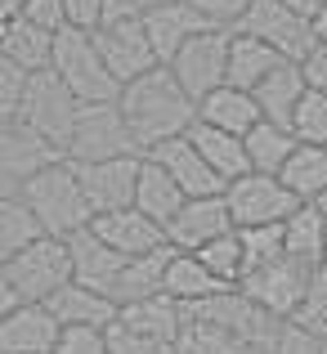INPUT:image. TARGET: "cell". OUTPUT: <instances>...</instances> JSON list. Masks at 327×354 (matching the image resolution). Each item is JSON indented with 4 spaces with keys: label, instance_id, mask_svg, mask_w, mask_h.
Instances as JSON below:
<instances>
[{
    "label": "cell",
    "instance_id": "obj_1",
    "mask_svg": "<svg viewBox=\"0 0 327 354\" xmlns=\"http://www.w3.org/2000/svg\"><path fill=\"white\" fill-rule=\"evenodd\" d=\"M117 108L126 117V130L130 139L139 144V153H148L153 144L162 139H175L198 121V99L175 81V72L166 63L148 68L144 77L126 81L117 95Z\"/></svg>",
    "mask_w": 327,
    "mask_h": 354
},
{
    "label": "cell",
    "instance_id": "obj_2",
    "mask_svg": "<svg viewBox=\"0 0 327 354\" xmlns=\"http://www.w3.org/2000/svg\"><path fill=\"white\" fill-rule=\"evenodd\" d=\"M18 198L32 207V216L41 220V229L54 234V238H68V234H77V229H86L90 220H95L86 193H81L77 166H72L68 157H54L41 171H32L27 180H18Z\"/></svg>",
    "mask_w": 327,
    "mask_h": 354
},
{
    "label": "cell",
    "instance_id": "obj_3",
    "mask_svg": "<svg viewBox=\"0 0 327 354\" xmlns=\"http://www.w3.org/2000/svg\"><path fill=\"white\" fill-rule=\"evenodd\" d=\"M180 301L166 292L148 301H126L117 305L112 323L104 328L112 354H175L180 346Z\"/></svg>",
    "mask_w": 327,
    "mask_h": 354
},
{
    "label": "cell",
    "instance_id": "obj_4",
    "mask_svg": "<svg viewBox=\"0 0 327 354\" xmlns=\"http://www.w3.org/2000/svg\"><path fill=\"white\" fill-rule=\"evenodd\" d=\"M180 346L175 354H269L283 332L278 328H238V323L220 319L216 310H207L202 301L180 305Z\"/></svg>",
    "mask_w": 327,
    "mask_h": 354
},
{
    "label": "cell",
    "instance_id": "obj_5",
    "mask_svg": "<svg viewBox=\"0 0 327 354\" xmlns=\"http://www.w3.org/2000/svg\"><path fill=\"white\" fill-rule=\"evenodd\" d=\"M50 68L63 77V86L81 99V104H108L121 95V81L108 72L104 54L95 45V32H81V27H59L54 32V54Z\"/></svg>",
    "mask_w": 327,
    "mask_h": 354
},
{
    "label": "cell",
    "instance_id": "obj_6",
    "mask_svg": "<svg viewBox=\"0 0 327 354\" xmlns=\"http://www.w3.org/2000/svg\"><path fill=\"white\" fill-rule=\"evenodd\" d=\"M0 274L9 278V287L18 292V301H50V296L72 278L68 238H54V234L32 238L18 256H9L5 265H0Z\"/></svg>",
    "mask_w": 327,
    "mask_h": 354
},
{
    "label": "cell",
    "instance_id": "obj_7",
    "mask_svg": "<svg viewBox=\"0 0 327 354\" xmlns=\"http://www.w3.org/2000/svg\"><path fill=\"white\" fill-rule=\"evenodd\" d=\"M77 108H81V99L63 86L59 72L41 68L27 77V90H23V104H18L14 121H23L27 130H36L45 144H54L63 153V144L72 135V121H77Z\"/></svg>",
    "mask_w": 327,
    "mask_h": 354
},
{
    "label": "cell",
    "instance_id": "obj_8",
    "mask_svg": "<svg viewBox=\"0 0 327 354\" xmlns=\"http://www.w3.org/2000/svg\"><path fill=\"white\" fill-rule=\"evenodd\" d=\"M126 153H139V144L130 139L117 99H108V104H81L77 121H72V135L63 144V157L68 162H104V157H126Z\"/></svg>",
    "mask_w": 327,
    "mask_h": 354
},
{
    "label": "cell",
    "instance_id": "obj_9",
    "mask_svg": "<svg viewBox=\"0 0 327 354\" xmlns=\"http://www.w3.org/2000/svg\"><path fill=\"white\" fill-rule=\"evenodd\" d=\"M224 207H229L233 229H242V225H283L301 202H296V193L278 175L247 171L224 184Z\"/></svg>",
    "mask_w": 327,
    "mask_h": 354
},
{
    "label": "cell",
    "instance_id": "obj_10",
    "mask_svg": "<svg viewBox=\"0 0 327 354\" xmlns=\"http://www.w3.org/2000/svg\"><path fill=\"white\" fill-rule=\"evenodd\" d=\"M305 283H310V265H301L296 256H287V251H278V256L269 260H256V265H247V274L238 278V287L251 296V301L260 305V310H269L274 319H292V310L301 305L305 296Z\"/></svg>",
    "mask_w": 327,
    "mask_h": 354
},
{
    "label": "cell",
    "instance_id": "obj_11",
    "mask_svg": "<svg viewBox=\"0 0 327 354\" xmlns=\"http://www.w3.org/2000/svg\"><path fill=\"white\" fill-rule=\"evenodd\" d=\"M224 63H229V27H202L198 36H189V41L171 54L166 68L175 72V81H180L193 99H202L207 90L224 86Z\"/></svg>",
    "mask_w": 327,
    "mask_h": 354
},
{
    "label": "cell",
    "instance_id": "obj_12",
    "mask_svg": "<svg viewBox=\"0 0 327 354\" xmlns=\"http://www.w3.org/2000/svg\"><path fill=\"white\" fill-rule=\"evenodd\" d=\"M233 27L247 32V36H256V41H265V45H274L287 63H301L305 54H310V45H314L310 18L292 14L283 0H251V9Z\"/></svg>",
    "mask_w": 327,
    "mask_h": 354
},
{
    "label": "cell",
    "instance_id": "obj_13",
    "mask_svg": "<svg viewBox=\"0 0 327 354\" xmlns=\"http://www.w3.org/2000/svg\"><path fill=\"white\" fill-rule=\"evenodd\" d=\"M139 157L144 153H126V157H104V162H72L77 166L81 193H86L90 211H117V207H135V180H139Z\"/></svg>",
    "mask_w": 327,
    "mask_h": 354
},
{
    "label": "cell",
    "instance_id": "obj_14",
    "mask_svg": "<svg viewBox=\"0 0 327 354\" xmlns=\"http://www.w3.org/2000/svg\"><path fill=\"white\" fill-rule=\"evenodd\" d=\"M95 45L104 54L108 72L126 86V81L144 77L148 68H157V54L148 45V32L139 18H117V23H99L95 27Z\"/></svg>",
    "mask_w": 327,
    "mask_h": 354
},
{
    "label": "cell",
    "instance_id": "obj_15",
    "mask_svg": "<svg viewBox=\"0 0 327 354\" xmlns=\"http://www.w3.org/2000/svg\"><path fill=\"white\" fill-rule=\"evenodd\" d=\"M59 332L63 328L45 301H18L0 319V354H50Z\"/></svg>",
    "mask_w": 327,
    "mask_h": 354
},
{
    "label": "cell",
    "instance_id": "obj_16",
    "mask_svg": "<svg viewBox=\"0 0 327 354\" xmlns=\"http://www.w3.org/2000/svg\"><path fill=\"white\" fill-rule=\"evenodd\" d=\"M224 229H233L224 193H202V198H184V207L166 220V242L180 251H198L202 242L220 238Z\"/></svg>",
    "mask_w": 327,
    "mask_h": 354
},
{
    "label": "cell",
    "instance_id": "obj_17",
    "mask_svg": "<svg viewBox=\"0 0 327 354\" xmlns=\"http://www.w3.org/2000/svg\"><path fill=\"white\" fill-rule=\"evenodd\" d=\"M148 157H153V162L162 166V171L171 175L175 184H180L184 198H202V193H224V180L207 166V157H202L198 148H193L189 130H184V135H175V139H162V144H153V148H148Z\"/></svg>",
    "mask_w": 327,
    "mask_h": 354
},
{
    "label": "cell",
    "instance_id": "obj_18",
    "mask_svg": "<svg viewBox=\"0 0 327 354\" xmlns=\"http://www.w3.org/2000/svg\"><path fill=\"white\" fill-rule=\"evenodd\" d=\"M139 23H144V32H148V45H153L157 63H171V54L180 50L189 36H198L202 27H211L189 0H162V5H148L144 14H139Z\"/></svg>",
    "mask_w": 327,
    "mask_h": 354
},
{
    "label": "cell",
    "instance_id": "obj_19",
    "mask_svg": "<svg viewBox=\"0 0 327 354\" xmlns=\"http://www.w3.org/2000/svg\"><path fill=\"white\" fill-rule=\"evenodd\" d=\"M90 229H95L112 251H121V256H144V251H153V247L166 242V229L157 225V220H148L139 207L99 211V216L90 220Z\"/></svg>",
    "mask_w": 327,
    "mask_h": 354
},
{
    "label": "cell",
    "instance_id": "obj_20",
    "mask_svg": "<svg viewBox=\"0 0 327 354\" xmlns=\"http://www.w3.org/2000/svg\"><path fill=\"white\" fill-rule=\"evenodd\" d=\"M171 256H175L171 242H162V247L144 251V256H126V265L117 269V278H112L108 296H112L117 305L157 296V292H162V283H166V265H171Z\"/></svg>",
    "mask_w": 327,
    "mask_h": 354
},
{
    "label": "cell",
    "instance_id": "obj_21",
    "mask_svg": "<svg viewBox=\"0 0 327 354\" xmlns=\"http://www.w3.org/2000/svg\"><path fill=\"white\" fill-rule=\"evenodd\" d=\"M45 305H50V314L59 319V328H108L112 314H117V301H112V296L77 283V278H68Z\"/></svg>",
    "mask_w": 327,
    "mask_h": 354
},
{
    "label": "cell",
    "instance_id": "obj_22",
    "mask_svg": "<svg viewBox=\"0 0 327 354\" xmlns=\"http://www.w3.org/2000/svg\"><path fill=\"white\" fill-rule=\"evenodd\" d=\"M54 157H63L54 144H45L36 130H27L23 121H0V175H9V180H27L32 171H41L45 162H54Z\"/></svg>",
    "mask_w": 327,
    "mask_h": 354
},
{
    "label": "cell",
    "instance_id": "obj_23",
    "mask_svg": "<svg viewBox=\"0 0 327 354\" xmlns=\"http://www.w3.org/2000/svg\"><path fill=\"white\" fill-rule=\"evenodd\" d=\"M68 251H72V278L108 296V287H112V278H117V269L126 265V256L112 251L90 225L77 229V234H68Z\"/></svg>",
    "mask_w": 327,
    "mask_h": 354
},
{
    "label": "cell",
    "instance_id": "obj_24",
    "mask_svg": "<svg viewBox=\"0 0 327 354\" xmlns=\"http://www.w3.org/2000/svg\"><path fill=\"white\" fill-rule=\"evenodd\" d=\"M198 121L220 126V130H229V135H247V130L260 121V104H256L251 90L229 86V81H224V86L207 90V95L198 99Z\"/></svg>",
    "mask_w": 327,
    "mask_h": 354
},
{
    "label": "cell",
    "instance_id": "obj_25",
    "mask_svg": "<svg viewBox=\"0 0 327 354\" xmlns=\"http://www.w3.org/2000/svg\"><path fill=\"white\" fill-rule=\"evenodd\" d=\"M278 63H283V54H278L274 45H265V41H256V36L229 27V63H224V81H229V86L251 90L260 77H269Z\"/></svg>",
    "mask_w": 327,
    "mask_h": 354
},
{
    "label": "cell",
    "instance_id": "obj_26",
    "mask_svg": "<svg viewBox=\"0 0 327 354\" xmlns=\"http://www.w3.org/2000/svg\"><path fill=\"white\" fill-rule=\"evenodd\" d=\"M189 139H193V148H198V153L207 157V166L220 175L224 184L251 171L247 148H242V135H229V130L207 126V121H193V126H189Z\"/></svg>",
    "mask_w": 327,
    "mask_h": 354
},
{
    "label": "cell",
    "instance_id": "obj_27",
    "mask_svg": "<svg viewBox=\"0 0 327 354\" xmlns=\"http://www.w3.org/2000/svg\"><path fill=\"white\" fill-rule=\"evenodd\" d=\"M135 207L144 211L148 220H157V225L166 229V220L175 216V211L184 207V189L171 180V175L162 171V166L153 162V157H139V180H135Z\"/></svg>",
    "mask_w": 327,
    "mask_h": 354
},
{
    "label": "cell",
    "instance_id": "obj_28",
    "mask_svg": "<svg viewBox=\"0 0 327 354\" xmlns=\"http://www.w3.org/2000/svg\"><path fill=\"white\" fill-rule=\"evenodd\" d=\"M0 50L27 72H41L50 68V54H54V32L41 23H32L27 14L5 18V36H0Z\"/></svg>",
    "mask_w": 327,
    "mask_h": 354
},
{
    "label": "cell",
    "instance_id": "obj_29",
    "mask_svg": "<svg viewBox=\"0 0 327 354\" xmlns=\"http://www.w3.org/2000/svg\"><path fill=\"white\" fill-rule=\"evenodd\" d=\"M323 234H327V216L314 202H301V207L283 220V251L296 256L301 265L319 269L323 265Z\"/></svg>",
    "mask_w": 327,
    "mask_h": 354
},
{
    "label": "cell",
    "instance_id": "obj_30",
    "mask_svg": "<svg viewBox=\"0 0 327 354\" xmlns=\"http://www.w3.org/2000/svg\"><path fill=\"white\" fill-rule=\"evenodd\" d=\"M251 95H256V104H260V117H269V121H292V108H296V99L305 95V77H301V68L296 63H278L269 77H260L256 86H251Z\"/></svg>",
    "mask_w": 327,
    "mask_h": 354
},
{
    "label": "cell",
    "instance_id": "obj_31",
    "mask_svg": "<svg viewBox=\"0 0 327 354\" xmlns=\"http://www.w3.org/2000/svg\"><path fill=\"white\" fill-rule=\"evenodd\" d=\"M242 148H247L251 171L278 175V171H283V162L292 157V148H296V135H292V126H283V121L260 117L256 126H251L247 135H242Z\"/></svg>",
    "mask_w": 327,
    "mask_h": 354
},
{
    "label": "cell",
    "instance_id": "obj_32",
    "mask_svg": "<svg viewBox=\"0 0 327 354\" xmlns=\"http://www.w3.org/2000/svg\"><path fill=\"white\" fill-rule=\"evenodd\" d=\"M278 180L296 193V202H319V193L327 189V144H296Z\"/></svg>",
    "mask_w": 327,
    "mask_h": 354
},
{
    "label": "cell",
    "instance_id": "obj_33",
    "mask_svg": "<svg viewBox=\"0 0 327 354\" xmlns=\"http://www.w3.org/2000/svg\"><path fill=\"white\" fill-rule=\"evenodd\" d=\"M220 287H229V283H220V278L211 274V269L202 265L193 251H180V247H175L171 265H166V283H162L166 296H175V301L184 305V301H202V296L220 292Z\"/></svg>",
    "mask_w": 327,
    "mask_h": 354
},
{
    "label": "cell",
    "instance_id": "obj_34",
    "mask_svg": "<svg viewBox=\"0 0 327 354\" xmlns=\"http://www.w3.org/2000/svg\"><path fill=\"white\" fill-rule=\"evenodd\" d=\"M41 220L32 216V207H27L18 193H5L0 198V265H5L9 256H18V251L27 247L32 238H41Z\"/></svg>",
    "mask_w": 327,
    "mask_h": 354
},
{
    "label": "cell",
    "instance_id": "obj_35",
    "mask_svg": "<svg viewBox=\"0 0 327 354\" xmlns=\"http://www.w3.org/2000/svg\"><path fill=\"white\" fill-rule=\"evenodd\" d=\"M193 256H198L202 265H207L211 274L220 278V283H229V287H238V278L247 274V256H242V238H238V229H224L220 238L202 242Z\"/></svg>",
    "mask_w": 327,
    "mask_h": 354
},
{
    "label": "cell",
    "instance_id": "obj_36",
    "mask_svg": "<svg viewBox=\"0 0 327 354\" xmlns=\"http://www.w3.org/2000/svg\"><path fill=\"white\" fill-rule=\"evenodd\" d=\"M292 328L310 332V337H327V265L310 269V283H305L301 305L292 310Z\"/></svg>",
    "mask_w": 327,
    "mask_h": 354
},
{
    "label": "cell",
    "instance_id": "obj_37",
    "mask_svg": "<svg viewBox=\"0 0 327 354\" xmlns=\"http://www.w3.org/2000/svg\"><path fill=\"white\" fill-rule=\"evenodd\" d=\"M287 126H292L296 144H327V95H323V90L305 86V95L296 99Z\"/></svg>",
    "mask_w": 327,
    "mask_h": 354
},
{
    "label": "cell",
    "instance_id": "obj_38",
    "mask_svg": "<svg viewBox=\"0 0 327 354\" xmlns=\"http://www.w3.org/2000/svg\"><path fill=\"white\" fill-rule=\"evenodd\" d=\"M238 238H242V256H247V265L269 260V256L283 251V225H242Z\"/></svg>",
    "mask_w": 327,
    "mask_h": 354
},
{
    "label": "cell",
    "instance_id": "obj_39",
    "mask_svg": "<svg viewBox=\"0 0 327 354\" xmlns=\"http://www.w3.org/2000/svg\"><path fill=\"white\" fill-rule=\"evenodd\" d=\"M27 77L32 72L18 68L14 59H9L5 50H0V121H9L18 113V104H23V90H27Z\"/></svg>",
    "mask_w": 327,
    "mask_h": 354
},
{
    "label": "cell",
    "instance_id": "obj_40",
    "mask_svg": "<svg viewBox=\"0 0 327 354\" xmlns=\"http://www.w3.org/2000/svg\"><path fill=\"white\" fill-rule=\"evenodd\" d=\"M50 354H112L104 328H63Z\"/></svg>",
    "mask_w": 327,
    "mask_h": 354
},
{
    "label": "cell",
    "instance_id": "obj_41",
    "mask_svg": "<svg viewBox=\"0 0 327 354\" xmlns=\"http://www.w3.org/2000/svg\"><path fill=\"white\" fill-rule=\"evenodd\" d=\"M193 9H198L202 18H207L211 27H233L242 14L251 9V0H189Z\"/></svg>",
    "mask_w": 327,
    "mask_h": 354
},
{
    "label": "cell",
    "instance_id": "obj_42",
    "mask_svg": "<svg viewBox=\"0 0 327 354\" xmlns=\"http://www.w3.org/2000/svg\"><path fill=\"white\" fill-rule=\"evenodd\" d=\"M296 68H301L305 86H310V90H323V95H327V41H314L310 54H305Z\"/></svg>",
    "mask_w": 327,
    "mask_h": 354
},
{
    "label": "cell",
    "instance_id": "obj_43",
    "mask_svg": "<svg viewBox=\"0 0 327 354\" xmlns=\"http://www.w3.org/2000/svg\"><path fill=\"white\" fill-rule=\"evenodd\" d=\"M63 14H68V27L95 32L104 23V0H63Z\"/></svg>",
    "mask_w": 327,
    "mask_h": 354
},
{
    "label": "cell",
    "instance_id": "obj_44",
    "mask_svg": "<svg viewBox=\"0 0 327 354\" xmlns=\"http://www.w3.org/2000/svg\"><path fill=\"white\" fill-rule=\"evenodd\" d=\"M269 354H319V337H310V332L283 323V332H278V341H274Z\"/></svg>",
    "mask_w": 327,
    "mask_h": 354
},
{
    "label": "cell",
    "instance_id": "obj_45",
    "mask_svg": "<svg viewBox=\"0 0 327 354\" xmlns=\"http://www.w3.org/2000/svg\"><path fill=\"white\" fill-rule=\"evenodd\" d=\"M32 23H41V27H50V32H59V27H68V14H63V0H27V9H23Z\"/></svg>",
    "mask_w": 327,
    "mask_h": 354
},
{
    "label": "cell",
    "instance_id": "obj_46",
    "mask_svg": "<svg viewBox=\"0 0 327 354\" xmlns=\"http://www.w3.org/2000/svg\"><path fill=\"white\" fill-rule=\"evenodd\" d=\"M144 14V0H104V23H117V18H139Z\"/></svg>",
    "mask_w": 327,
    "mask_h": 354
},
{
    "label": "cell",
    "instance_id": "obj_47",
    "mask_svg": "<svg viewBox=\"0 0 327 354\" xmlns=\"http://www.w3.org/2000/svg\"><path fill=\"white\" fill-rule=\"evenodd\" d=\"M14 305H18V292H14V287H9V278L0 274V319H5V314L14 310Z\"/></svg>",
    "mask_w": 327,
    "mask_h": 354
},
{
    "label": "cell",
    "instance_id": "obj_48",
    "mask_svg": "<svg viewBox=\"0 0 327 354\" xmlns=\"http://www.w3.org/2000/svg\"><path fill=\"white\" fill-rule=\"evenodd\" d=\"M287 9H292V14H301V18H314L323 9V0H283Z\"/></svg>",
    "mask_w": 327,
    "mask_h": 354
},
{
    "label": "cell",
    "instance_id": "obj_49",
    "mask_svg": "<svg viewBox=\"0 0 327 354\" xmlns=\"http://www.w3.org/2000/svg\"><path fill=\"white\" fill-rule=\"evenodd\" d=\"M310 27H314V41H327V0H323V9L310 18Z\"/></svg>",
    "mask_w": 327,
    "mask_h": 354
},
{
    "label": "cell",
    "instance_id": "obj_50",
    "mask_svg": "<svg viewBox=\"0 0 327 354\" xmlns=\"http://www.w3.org/2000/svg\"><path fill=\"white\" fill-rule=\"evenodd\" d=\"M23 9H27V0H0V23L14 18V14H23Z\"/></svg>",
    "mask_w": 327,
    "mask_h": 354
},
{
    "label": "cell",
    "instance_id": "obj_51",
    "mask_svg": "<svg viewBox=\"0 0 327 354\" xmlns=\"http://www.w3.org/2000/svg\"><path fill=\"white\" fill-rule=\"evenodd\" d=\"M5 193H18V184L9 180V175H0V198H5Z\"/></svg>",
    "mask_w": 327,
    "mask_h": 354
},
{
    "label": "cell",
    "instance_id": "obj_52",
    "mask_svg": "<svg viewBox=\"0 0 327 354\" xmlns=\"http://www.w3.org/2000/svg\"><path fill=\"white\" fill-rule=\"evenodd\" d=\"M314 207H319V211H323V216H327V189L319 193V202H314Z\"/></svg>",
    "mask_w": 327,
    "mask_h": 354
},
{
    "label": "cell",
    "instance_id": "obj_53",
    "mask_svg": "<svg viewBox=\"0 0 327 354\" xmlns=\"http://www.w3.org/2000/svg\"><path fill=\"white\" fill-rule=\"evenodd\" d=\"M319 354H327V337H319Z\"/></svg>",
    "mask_w": 327,
    "mask_h": 354
},
{
    "label": "cell",
    "instance_id": "obj_54",
    "mask_svg": "<svg viewBox=\"0 0 327 354\" xmlns=\"http://www.w3.org/2000/svg\"><path fill=\"white\" fill-rule=\"evenodd\" d=\"M323 265H327V234H323Z\"/></svg>",
    "mask_w": 327,
    "mask_h": 354
},
{
    "label": "cell",
    "instance_id": "obj_55",
    "mask_svg": "<svg viewBox=\"0 0 327 354\" xmlns=\"http://www.w3.org/2000/svg\"><path fill=\"white\" fill-rule=\"evenodd\" d=\"M148 5H162V0H144V9H148Z\"/></svg>",
    "mask_w": 327,
    "mask_h": 354
},
{
    "label": "cell",
    "instance_id": "obj_56",
    "mask_svg": "<svg viewBox=\"0 0 327 354\" xmlns=\"http://www.w3.org/2000/svg\"><path fill=\"white\" fill-rule=\"evenodd\" d=\"M0 36H5V23H0Z\"/></svg>",
    "mask_w": 327,
    "mask_h": 354
}]
</instances>
